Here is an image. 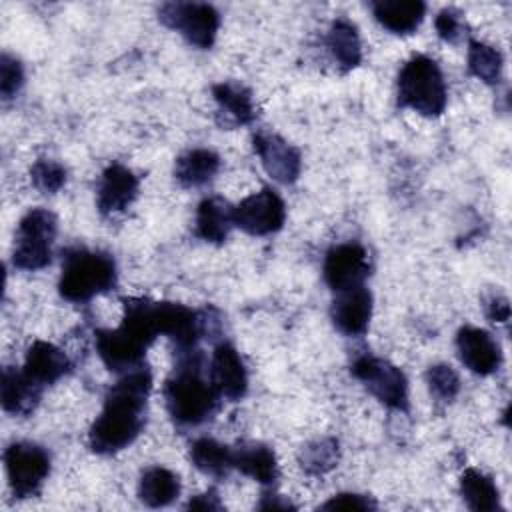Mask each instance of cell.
Returning <instances> with one entry per match:
<instances>
[{
    "label": "cell",
    "instance_id": "obj_9",
    "mask_svg": "<svg viewBox=\"0 0 512 512\" xmlns=\"http://www.w3.org/2000/svg\"><path fill=\"white\" fill-rule=\"evenodd\" d=\"M152 342V338H148L142 330L126 320H122V324L114 330L96 332V350L102 362L114 372H128L138 368Z\"/></svg>",
    "mask_w": 512,
    "mask_h": 512
},
{
    "label": "cell",
    "instance_id": "obj_19",
    "mask_svg": "<svg viewBox=\"0 0 512 512\" xmlns=\"http://www.w3.org/2000/svg\"><path fill=\"white\" fill-rule=\"evenodd\" d=\"M374 18L394 34H412L426 12V4L418 0H378L372 4Z\"/></svg>",
    "mask_w": 512,
    "mask_h": 512
},
{
    "label": "cell",
    "instance_id": "obj_25",
    "mask_svg": "<svg viewBox=\"0 0 512 512\" xmlns=\"http://www.w3.org/2000/svg\"><path fill=\"white\" fill-rule=\"evenodd\" d=\"M460 494L470 510L492 512L500 508V492L494 480L476 468H468L460 476Z\"/></svg>",
    "mask_w": 512,
    "mask_h": 512
},
{
    "label": "cell",
    "instance_id": "obj_6",
    "mask_svg": "<svg viewBox=\"0 0 512 512\" xmlns=\"http://www.w3.org/2000/svg\"><path fill=\"white\" fill-rule=\"evenodd\" d=\"M352 374L374 394L384 406L394 410L408 408V382L400 368L384 358L362 354L352 364Z\"/></svg>",
    "mask_w": 512,
    "mask_h": 512
},
{
    "label": "cell",
    "instance_id": "obj_26",
    "mask_svg": "<svg viewBox=\"0 0 512 512\" xmlns=\"http://www.w3.org/2000/svg\"><path fill=\"white\" fill-rule=\"evenodd\" d=\"M326 44H328L332 56L336 58V62L344 70H350V68L360 64V60H362L360 38H358V32H356L354 24H350L348 20H336L330 26L328 36H326Z\"/></svg>",
    "mask_w": 512,
    "mask_h": 512
},
{
    "label": "cell",
    "instance_id": "obj_7",
    "mask_svg": "<svg viewBox=\"0 0 512 512\" xmlns=\"http://www.w3.org/2000/svg\"><path fill=\"white\" fill-rule=\"evenodd\" d=\"M160 20L180 32L188 44L198 48H210L214 44L220 16L210 4L200 2H170L158 12Z\"/></svg>",
    "mask_w": 512,
    "mask_h": 512
},
{
    "label": "cell",
    "instance_id": "obj_31",
    "mask_svg": "<svg viewBox=\"0 0 512 512\" xmlns=\"http://www.w3.org/2000/svg\"><path fill=\"white\" fill-rule=\"evenodd\" d=\"M426 382L432 396L440 402H452L460 392V378L448 364L430 366L426 372Z\"/></svg>",
    "mask_w": 512,
    "mask_h": 512
},
{
    "label": "cell",
    "instance_id": "obj_22",
    "mask_svg": "<svg viewBox=\"0 0 512 512\" xmlns=\"http://www.w3.org/2000/svg\"><path fill=\"white\" fill-rule=\"evenodd\" d=\"M232 468L254 478L260 484H272L278 478L274 452L264 444H242L232 450Z\"/></svg>",
    "mask_w": 512,
    "mask_h": 512
},
{
    "label": "cell",
    "instance_id": "obj_10",
    "mask_svg": "<svg viewBox=\"0 0 512 512\" xmlns=\"http://www.w3.org/2000/svg\"><path fill=\"white\" fill-rule=\"evenodd\" d=\"M286 220L284 200L272 190L262 188L234 206V226L252 236L278 232Z\"/></svg>",
    "mask_w": 512,
    "mask_h": 512
},
{
    "label": "cell",
    "instance_id": "obj_5",
    "mask_svg": "<svg viewBox=\"0 0 512 512\" xmlns=\"http://www.w3.org/2000/svg\"><path fill=\"white\" fill-rule=\"evenodd\" d=\"M58 232L56 216L44 208L30 210L18 224L12 262L20 270H40L52 260V244Z\"/></svg>",
    "mask_w": 512,
    "mask_h": 512
},
{
    "label": "cell",
    "instance_id": "obj_35",
    "mask_svg": "<svg viewBox=\"0 0 512 512\" xmlns=\"http://www.w3.org/2000/svg\"><path fill=\"white\" fill-rule=\"evenodd\" d=\"M488 318L492 322H506L508 316H510V306H508V300L502 298V296H494L488 304V310H486Z\"/></svg>",
    "mask_w": 512,
    "mask_h": 512
},
{
    "label": "cell",
    "instance_id": "obj_36",
    "mask_svg": "<svg viewBox=\"0 0 512 512\" xmlns=\"http://www.w3.org/2000/svg\"><path fill=\"white\" fill-rule=\"evenodd\" d=\"M188 508H200V510H220V508H222V504L218 502V496H216V492L208 490V492H204V494L196 496L194 500H190V502H188Z\"/></svg>",
    "mask_w": 512,
    "mask_h": 512
},
{
    "label": "cell",
    "instance_id": "obj_21",
    "mask_svg": "<svg viewBox=\"0 0 512 512\" xmlns=\"http://www.w3.org/2000/svg\"><path fill=\"white\" fill-rule=\"evenodd\" d=\"M212 96L218 104V112L224 114L226 124H248L254 120V102L246 86L238 82H220L212 86Z\"/></svg>",
    "mask_w": 512,
    "mask_h": 512
},
{
    "label": "cell",
    "instance_id": "obj_17",
    "mask_svg": "<svg viewBox=\"0 0 512 512\" xmlns=\"http://www.w3.org/2000/svg\"><path fill=\"white\" fill-rule=\"evenodd\" d=\"M68 368V356L58 346L44 340H36L26 352L22 370L38 386H48L60 380L68 372Z\"/></svg>",
    "mask_w": 512,
    "mask_h": 512
},
{
    "label": "cell",
    "instance_id": "obj_13",
    "mask_svg": "<svg viewBox=\"0 0 512 512\" xmlns=\"http://www.w3.org/2000/svg\"><path fill=\"white\" fill-rule=\"evenodd\" d=\"M456 350L460 362L474 374L488 376L498 370L502 352L498 342L482 328L464 326L456 334Z\"/></svg>",
    "mask_w": 512,
    "mask_h": 512
},
{
    "label": "cell",
    "instance_id": "obj_18",
    "mask_svg": "<svg viewBox=\"0 0 512 512\" xmlns=\"http://www.w3.org/2000/svg\"><path fill=\"white\" fill-rule=\"evenodd\" d=\"M40 390H42V386L32 382L24 374V370L4 368L0 394H2V406L6 412H10L14 416L30 414L40 400Z\"/></svg>",
    "mask_w": 512,
    "mask_h": 512
},
{
    "label": "cell",
    "instance_id": "obj_27",
    "mask_svg": "<svg viewBox=\"0 0 512 512\" xmlns=\"http://www.w3.org/2000/svg\"><path fill=\"white\" fill-rule=\"evenodd\" d=\"M190 458L200 472L214 478H222L232 470V448L212 438L196 440L190 448Z\"/></svg>",
    "mask_w": 512,
    "mask_h": 512
},
{
    "label": "cell",
    "instance_id": "obj_3",
    "mask_svg": "<svg viewBox=\"0 0 512 512\" xmlns=\"http://www.w3.org/2000/svg\"><path fill=\"white\" fill-rule=\"evenodd\" d=\"M116 284V264L104 252L74 248L66 252L58 290L70 302H88L90 298L112 290Z\"/></svg>",
    "mask_w": 512,
    "mask_h": 512
},
{
    "label": "cell",
    "instance_id": "obj_1",
    "mask_svg": "<svg viewBox=\"0 0 512 512\" xmlns=\"http://www.w3.org/2000/svg\"><path fill=\"white\" fill-rule=\"evenodd\" d=\"M152 388V376L138 366L108 390L104 408L88 432V444L98 454H112L130 446L146 420V400Z\"/></svg>",
    "mask_w": 512,
    "mask_h": 512
},
{
    "label": "cell",
    "instance_id": "obj_32",
    "mask_svg": "<svg viewBox=\"0 0 512 512\" xmlns=\"http://www.w3.org/2000/svg\"><path fill=\"white\" fill-rule=\"evenodd\" d=\"M24 84V70L22 64L10 56V54H2L0 60V94L4 100L16 96V92L22 88Z\"/></svg>",
    "mask_w": 512,
    "mask_h": 512
},
{
    "label": "cell",
    "instance_id": "obj_15",
    "mask_svg": "<svg viewBox=\"0 0 512 512\" xmlns=\"http://www.w3.org/2000/svg\"><path fill=\"white\" fill-rule=\"evenodd\" d=\"M138 196V178L126 166L114 162L100 178L96 202L102 214L124 212Z\"/></svg>",
    "mask_w": 512,
    "mask_h": 512
},
{
    "label": "cell",
    "instance_id": "obj_29",
    "mask_svg": "<svg viewBox=\"0 0 512 512\" xmlns=\"http://www.w3.org/2000/svg\"><path fill=\"white\" fill-rule=\"evenodd\" d=\"M300 464L308 474H324L338 462V442L334 438H320L308 442L300 450Z\"/></svg>",
    "mask_w": 512,
    "mask_h": 512
},
{
    "label": "cell",
    "instance_id": "obj_16",
    "mask_svg": "<svg viewBox=\"0 0 512 512\" xmlns=\"http://www.w3.org/2000/svg\"><path fill=\"white\" fill-rule=\"evenodd\" d=\"M332 322L346 336H360L368 330L372 316V294L364 288H350L338 292L332 302Z\"/></svg>",
    "mask_w": 512,
    "mask_h": 512
},
{
    "label": "cell",
    "instance_id": "obj_24",
    "mask_svg": "<svg viewBox=\"0 0 512 512\" xmlns=\"http://www.w3.org/2000/svg\"><path fill=\"white\" fill-rule=\"evenodd\" d=\"M180 494V478L168 468L152 466L142 472L138 496L146 506L162 508L172 504Z\"/></svg>",
    "mask_w": 512,
    "mask_h": 512
},
{
    "label": "cell",
    "instance_id": "obj_11",
    "mask_svg": "<svg viewBox=\"0 0 512 512\" xmlns=\"http://www.w3.org/2000/svg\"><path fill=\"white\" fill-rule=\"evenodd\" d=\"M370 274V260L364 246L344 242L328 250L324 258V280L334 292L358 288Z\"/></svg>",
    "mask_w": 512,
    "mask_h": 512
},
{
    "label": "cell",
    "instance_id": "obj_8",
    "mask_svg": "<svg viewBox=\"0 0 512 512\" xmlns=\"http://www.w3.org/2000/svg\"><path fill=\"white\" fill-rule=\"evenodd\" d=\"M10 488L18 498L34 496L50 472L46 450L32 442H14L4 452Z\"/></svg>",
    "mask_w": 512,
    "mask_h": 512
},
{
    "label": "cell",
    "instance_id": "obj_4",
    "mask_svg": "<svg viewBox=\"0 0 512 512\" xmlns=\"http://www.w3.org/2000/svg\"><path fill=\"white\" fill-rule=\"evenodd\" d=\"M398 102L422 116H438L446 108V82L428 56H412L398 74Z\"/></svg>",
    "mask_w": 512,
    "mask_h": 512
},
{
    "label": "cell",
    "instance_id": "obj_12",
    "mask_svg": "<svg viewBox=\"0 0 512 512\" xmlns=\"http://www.w3.org/2000/svg\"><path fill=\"white\" fill-rule=\"evenodd\" d=\"M264 170L280 184H292L300 176V152L274 132L260 130L252 138Z\"/></svg>",
    "mask_w": 512,
    "mask_h": 512
},
{
    "label": "cell",
    "instance_id": "obj_2",
    "mask_svg": "<svg viewBox=\"0 0 512 512\" xmlns=\"http://www.w3.org/2000/svg\"><path fill=\"white\" fill-rule=\"evenodd\" d=\"M218 396L212 380H206L202 374L198 350L192 352L190 348L164 384V400L170 416L180 424L196 426L212 416Z\"/></svg>",
    "mask_w": 512,
    "mask_h": 512
},
{
    "label": "cell",
    "instance_id": "obj_30",
    "mask_svg": "<svg viewBox=\"0 0 512 512\" xmlns=\"http://www.w3.org/2000/svg\"><path fill=\"white\" fill-rule=\"evenodd\" d=\"M30 180L42 194H54L66 184V170L56 160L40 158L30 168Z\"/></svg>",
    "mask_w": 512,
    "mask_h": 512
},
{
    "label": "cell",
    "instance_id": "obj_14",
    "mask_svg": "<svg viewBox=\"0 0 512 512\" xmlns=\"http://www.w3.org/2000/svg\"><path fill=\"white\" fill-rule=\"evenodd\" d=\"M210 380L216 392L228 400H240L248 390V376L244 362L234 346L222 342L212 352Z\"/></svg>",
    "mask_w": 512,
    "mask_h": 512
},
{
    "label": "cell",
    "instance_id": "obj_28",
    "mask_svg": "<svg viewBox=\"0 0 512 512\" xmlns=\"http://www.w3.org/2000/svg\"><path fill=\"white\" fill-rule=\"evenodd\" d=\"M468 70L472 76L480 78L486 84H496L502 72L500 52L484 42L470 40L468 44Z\"/></svg>",
    "mask_w": 512,
    "mask_h": 512
},
{
    "label": "cell",
    "instance_id": "obj_20",
    "mask_svg": "<svg viewBox=\"0 0 512 512\" xmlns=\"http://www.w3.org/2000/svg\"><path fill=\"white\" fill-rule=\"evenodd\" d=\"M232 226H234V208L224 198L212 196L198 204L196 234L202 240L220 244L226 240Z\"/></svg>",
    "mask_w": 512,
    "mask_h": 512
},
{
    "label": "cell",
    "instance_id": "obj_34",
    "mask_svg": "<svg viewBox=\"0 0 512 512\" xmlns=\"http://www.w3.org/2000/svg\"><path fill=\"white\" fill-rule=\"evenodd\" d=\"M324 510H370L374 508V502L368 496L362 494H336L328 502L322 504Z\"/></svg>",
    "mask_w": 512,
    "mask_h": 512
},
{
    "label": "cell",
    "instance_id": "obj_23",
    "mask_svg": "<svg viewBox=\"0 0 512 512\" xmlns=\"http://www.w3.org/2000/svg\"><path fill=\"white\" fill-rule=\"evenodd\" d=\"M220 168V158L216 152L206 148H194L178 156L174 164L176 180L186 188H198L210 182Z\"/></svg>",
    "mask_w": 512,
    "mask_h": 512
},
{
    "label": "cell",
    "instance_id": "obj_33",
    "mask_svg": "<svg viewBox=\"0 0 512 512\" xmlns=\"http://www.w3.org/2000/svg\"><path fill=\"white\" fill-rule=\"evenodd\" d=\"M436 32L442 40L446 42H456L460 36H462V18L456 10H442L438 16H436Z\"/></svg>",
    "mask_w": 512,
    "mask_h": 512
}]
</instances>
